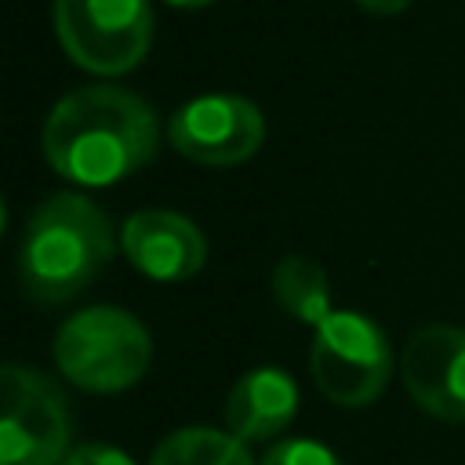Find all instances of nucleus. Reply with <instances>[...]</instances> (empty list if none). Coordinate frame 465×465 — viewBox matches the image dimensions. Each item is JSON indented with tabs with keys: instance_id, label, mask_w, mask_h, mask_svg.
<instances>
[{
	"instance_id": "f257e3e1",
	"label": "nucleus",
	"mask_w": 465,
	"mask_h": 465,
	"mask_svg": "<svg viewBox=\"0 0 465 465\" xmlns=\"http://www.w3.org/2000/svg\"><path fill=\"white\" fill-rule=\"evenodd\" d=\"M40 145L62 178L76 185H113L156 156L160 124L142 94L91 84L51 105Z\"/></svg>"
},
{
	"instance_id": "f03ea898",
	"label": "nucleus",
	"mask_w": 465,
	"mask_h": 465,
	"mask_svg": "<svg viewBox=\"0 0 465 465\" xmlns=\"http://www.w3.org/2000/svg\"><path fill=\"white\" fill-rule=\"evenodd\" d=\"M113 225L84 193L47 196L18 243V283L40 305L76 298L113 258Z\"/></svg>"
},
{
	"instance_id": "7ed1b4c3",
	"label": "nucleus",
	"mask_w": 465,
	"mask_h": 465,
	"mask_svg": "<svg viewBox=\"0 0 465 465\" xmlns=\"http://www.w3.org/2000/svg\"><path fill=\"white\" fill-rule=\"evenodd\" d=\"M51 356L65 381L84 392L109 396L145 378L153 363V338L134 312L116 305H87L58 327Z\"/></svg>"
},
{
	"instance_id": "20e7f679",
	"label": "nucleus",
	"mask_w": 465,
	"mask_h": 465,
	"mask_svg": "<svg viewBox=\"0 0 465 465\" xmlns=\"http://www.w3.org/2000/svg\"><path fill=\"white\" fill-rule=\"evenodd\" d=\"M51 25L73 65L94 76L131 73L153 44L149 0H54Z\"/></svg>"
},
{
	"instance_id": "39448f33",
	"label": "nucleus",
	"mask_w": 465,
	"mask_h": 465,
	"mask_svg": "<svg viewBox=\"0 0 465 465\" xmlns=\"http://www.w3.org/2000/svg\"><path fill=\"white\" fill-rule=\"evenodd\" d=\"M309 371L331 403L367 407L392 378V349L371 316L334 309L320 327H312Z\"/></svg>"
},
{
	"instance_id": "423d86ee",
	"label": "nucleus",
	"mask_w": 465,
	"mask_h": 465,
	"mask_svg": "<svg viewBox=\"0 0 465 465\" xmlns=\"http://www.w3.org/2000/svg\"><path fill=\"white\" fill-rule=\"evenodd\" d=\"M73 440L65 392L40 371H0V465H62Z\"/></svg>"
},
{
	"instance_id": "0eeeda50",
	"label": "nucleus",
	"mask_w": 465,
	"mask_h": 465,
	"mask_svg": "<svg viewBox=\"0 0 465 465\" xmlns=\"http://www.w3.org/2000/svg\"><path fill=\"white\" fill-rule=\"evenodd\" d=\"M171 145L203 167H232L251 160L265 142V116L240 94H200L167 124Z\"/></svg>"
},
{
	"instance_id": "6e6552de",
	"label": "nucleus",
	"mask_w": 465,
	"mask_h": 465,
	"mask_svg": "<svg viewBox=\"0 0 465 465\" xmlns=\"http://www.w3.org/2000/svg\"><path fill=\"white\" fill-rule=\"evenodd\" d=\"M403 389L411 400L440 418L465 421V331L454 323H425L418 327L400 356Z\"/></svg>"
},
{
	"instance_id": "1a4fd4ad",
	"label": "nucleus",
	"mask_w": 465,
	"mask_h": 465,
	"mask_svg": "<svg viewBox=\"0 0 465 465\" xmlns=\"http://www.w3.org/2000/svg\"><path fill=\"white\" fill-rule=\"evenodd\" d=\"M120 247L142 276L160 283L189 280L207 262V240L196 222L163 207L134 211L120 229Z\"/></svg>"
},
{
	"instance_id": "9d476101",
	"label": "nucleus",
	"mask_w": 465,
	"mask_h": 465,
	"mask_svg": "<svg viewBox=\"0 0 465 465\" xmlns=\"http://www.w3.org/2000/svg\"><path fill=\"white\" fill-rule=\"evenodd\" d=\"M225 429L240 443H269L276 440L298 414V385L280 367L247 371L225 396Z\"/></svg>"
},
{
	"instance_id": "9b49d317",
	"label": "nucleus",
	"mask_w": 465,
	"mask_h": 465,
	"mask_svg": "<svg viewBox=\"0 0 465 465\" xmlns=\"http://www.w3.org/2000/svg\"><path fill=\"white\" fill-rule=\"evenodd\" d=\"M272 298L276 305L309 323V327H320L334 309H331V283H327V272L305 258V254H287L276 262L272 269Z\"/></svg>"
},
{
	"instance_id": "f8f14e48",
	"label": "nucleus",
	"mask_w": 465,
	"mask_h": 465,
	"mask_svg": "<svg viewBox=\"0 0 465 465\" xmlns=\"http://www.w3.org/2000/svg\"><path fill=\"white\" fill-rule=\"evenodd\" d=\"M149 465H254V458L247 443H240L229 429L189 425L163 436Z\"/></svg>"
},
{
	"instance_id": "ddd939ff",
	"label": "nucleus",
	"mask_w": 465,
	"mask_h": 465,
	"mask_svg": "<svg viewBox=\"0 0 465 465\" xmlns=\"http://www.w3.org/2000/svg\"><path fill=\"white\" fill-rule=\"evenodd\" d=\"M258 465H341V458L320 443V440H305V436H294V440H280L272 443Z\"/></svg>"
},
{
	"instance_id": "4468645a",
	"label": "nucleus",
	"mask_w": 465,
	"mask_h": 465,
	"mask_svg": "<svg viewBox=\"0 0 465 465\" xmlns=\"http://www.w3.org/2000/svg\"><path fill=\"white\" fill-rule=\"evenodd\" d=\"M62 465H138V461H134L127 450L113 447V443L91 440V443H76V447L65 454Z\"/></svg>"
},
{
	"instance_id": "2eb2a0df",
	"label": "nucleus",
	"mask_w": 465,
	"mask_h": 465,
	"mask_svg": "<svg viewBox=\"0 0 465 465\" xmlns=\"http://www.w3.org/2000/svg\"><path fill=\"white\" fill-rule=\"evenodd\" d=\"M363 11H371V15H400L411 0H356Z\"/></svg>"
},
{
	"instance_id": "dca6fc26",
	"label": "nucleus",
	"mask_w": 465,
	"mask_h": 465,
	"mask_svg": "<svg viewBox=\"0 0 465 465\" xmlns=\"http://www.w3.org/2000/svg\"><path fill=\"white\" fill-rule=\"evenodd\" d=\"M171 7H207V4H214V0H167Z\"/></svg>"
}]
</instances>
